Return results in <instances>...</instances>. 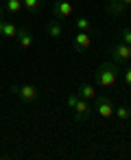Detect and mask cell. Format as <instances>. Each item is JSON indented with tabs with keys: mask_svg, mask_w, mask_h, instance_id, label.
Listing matches in <instances>:
<instances>
[{
	"mask_svg": "<svg viewBox=\"0 0 131 160\" xmlns=\"http://www.w3.org/2000/svg\"><path fill=\"white\" fill-rule=\"evenodd\" d=\"M118 72H120V68H118V64H116V62H103V64L96 68L94 79H96V83H98V86L109 88V86H114V83H116Z\"/></svg>",
	"mask_w": 131,
	"mask_h": 160,
	"instance_id": "1",
	"label": "cell"
},
{
	"mask_svg": "<svg viewBox=\"0 0 131 160\" xmlns=\"http://www.w3.org/2000/svg\"><path fill=\"white\" fill-rule=\"evenodd\" d=\"M66 105L74 112V121H85L92 114V103L87 99L79 97V92L77 94H68L66 97Z\"/></svg>",
	"mask_w": 131,
	"mask_h": 160,
	"instance_id": "2",
	"label": "cell"
},
{
	"mask_svg": "<svg viewBox=\"0 0 131 160\" xmlns=\"http://www.w3.org/2000/svg\"><path fill=\"white\" fill-rule=\"evenodd\" d=\"M11 92L22 101V103H33L37 97H40V90L35 83H18V86H11Z\"/></svg>",
	"mask_w": 131,
	"mask_h": 160,
	"instance_id": "3",
	"label": "cell"
},
{
	"mask_svg": "<svg viewBox=\"0 0 131 160\" xmlns=\"http://www.w3.org/2000/svg\"><path fill=\"white\" fill-rule=\"evenodd\" d=\"M72 11H74L72 0H55V2H53V18L59 20V22L66 20V18H70Z\"/></svg>",
	"mask_w": 131,
	"mask_h": 160,
	"instance_id": "4",
	"label": "cell"
},
{
	"mask_svg": "<svg viewBox=\"0 0 131 160\" xmlns=\"http://www.w3.org/2000/svg\"><path fill=\"white\" fill-rule=\"evenodd\" d=\"M92 101H94V105H92V108L98 112V116H103V118L114 116V103L109 101V97H105V94H101V97H98V94H96Z\"/></svg>",
	"mask_w": 131,
	"mask_h": 160,
	"instance_id": "5",
	"label": "cell"
},
{
	"mask_svg": "<svg viewBox=\"0 0 131 160\" xmlns=\"http://www.w3.org/2000/svg\"><path fill=\"white\" fill-rule=\"evenodd\" d=\"M92 44V33H85V31H79L72 40V51L74 53H83L85 48H90Z\"/></svg>",
	"mask_w": 131,
	"mask_h": 160,
	"instance_id": "6",
	"label": "cell"
},
{
	"mask_svg": "<svg viewBox=\"0 0 131 160\" xmlns=\"http://www.w3.org/2000/svg\"><path fill=\"white\" fill-rule=\"evenodd\" d=\"M127 59H129V44H124V42L111 44V62L120 64V62H127Z\"/></svg>",
	"mask_w": 131,
	"mask_h": 160,
	"instance_id": "7",
	"label": "cell"
},
{
	"mask_svg": "<svg viewBox=\"0 0 131 160\" xmlns=\"http://www.w3.org/2000/svg\"><path fill=\"white\" fill-rule=\"evenodd\" d=\"M18 46L22 48V51H29L31 46H33V33L26 29V27H18Z\"/></svg>",
	"mask_w": 131,
	"mask_h": 160,
	"instance_id": "8",
	"label": "cell"
},
{
	"mask_svg": "<svg viewBox=\"0 0 131 160\" xmlns=\"http://www.w3.org/2000/svg\"><path fill=\"white\" fill-rule=\"evenodd\" d=\"M44 31H46V33H48L53 40H59V38L63 35V24H61L59 20H50V22H46Z\"/></svg>",
	"mask_w": 131,
	"mask_h": 160,
	"instance_id": "9",
	"label": "cell"
},
{
	"mask_svg": "<svg viewBox=\"0 0 131 160\" xmlns=\"http://www.w3.org/2000/svg\"><path fill=\"white\" fill-rule=\"evenodd\" d=\"M18 35V27L9 20H2L0 22V38H5V40H13Z\"/></svg>",
	"mask_w": 131,
	"mask_h": 160,
	"instance_id": "10",
	"label": "cell"
},
{
	"mask_svg": "<svg viewBox=\"0 0 131 160\" xmlns=\"http://www.w3.org/2000/svg\"><path fill=\"white\" fill-rule=\"evenodd\" d=\"M79 97H83V99L92 101V99L96 97V90H94V86H92V83H87V81H83V83L79 86Z\"/></svg>",
	"mask_w": 131,
	"mask_h": 160,
	"instance_id": "11",
	"label": "cell"
},
{
	"mask_svg": "<svg viewBox=\"0 0 131 160\" xmlns=\"http://www.w3.org/2000/svg\"><path fill=\"white\" fill-rule=\"evenodd\" d=\"M22 7L29 11V13H40L42 11V7H44V2H42V0H22Z\"/></svg>",
	"mask_w": 131,
	"mask_h": 160,
	"instance_id": "12",
	"label": "cell"
},
{
	"mask_svg": "<svg viewBox=\"0 0 131 160\" xmlns=\"http://www.w3.org/2000/svg\"><path fill=\"white\" fill-rule=\"evenodd\" d=\"M74 27H77V31H85V33H90V31H92V20H90L87 16H79V18L74 20Z\"/></svg>",
	"mask_w": 131,
	"mask_h": 160,
	"instance_id": "13",
	"label": "cell"
},
{
	"mask_svg": "<svg viewBox=\"0 0 131 160\" xmlns=\"http://www.w3.org/2000/svg\"><path fill=\"white\" fill-rule=\"evenodd\" d=\"M114 116L118 121H129L131 118V108L129 105H118V108H114Z\"/></svg>",
	"mask_w": 131,
	"mask_h": 160,
	"instance_id": "14",
	"label": "cell"
},
{
	"mask_svg": "<svg viewBox=\"0 0 131 160\" xmlns=\"http://www.w3.org/2000/svg\"><path fill=\"white\" fill-rule=\"evenodd\" d=\"M5 9L9 13H20L24 7H22V0H5Z\"/></svg>",
	"mask_w": 131,
	"mask_h": 160,
	"instance_id": "15",
	"label": "cell"
},
{
	"mask_svg": "<svg viewBox=\"0 0 131 160\" xmlns=\"http://www.w3.org/2000/svg\"><path fill=\"white\" fill-rule=\"evenodd\" d=\"M120 42L131 44V27H124V29L120 31Z\"/></svg>",
	"mask_w": 131,
	"mask_h": 160,
	"instance_id": "16",
	"label": "cell"
},
{
	"mask_svg": "<svg viewBox=\"0 0 131 160\" xmlns=\"http://www.w3.org/2000/svg\"><path fill=\"white\" fill-rule=\"evenodd\" d=\"M124 86H127V88H131V64L124 68Z\"/></svg>",
	"mask_w": 131,
	"mask_h": 160,
	"instance_id": "17",
	"label": "cell"
},
{
	"mask_svg": "<svg viewBox=\"0 0 131 160\" xmlns=\"http://www.w3.org/2000/svg\"><path fill=\"white\" fill-rule=\"evenodd\" d=\"M120 5H122L124 9H129V7H131V0H120Z\"/></svg>",
	"mask_w": 131,
	"mask_h": 160,
	"instance_id": "18",
	"label": "cell"
},
{
	"mask_svg": "<svg viewBox=\"0 0 131 160\" xmlns=\"http://www.w3.org/2000/svg\"><path fill=\"white\" fill-rule=\"evenodd\" d=\"M5 20V13H2V9H0V22H2Z\"/></svg>",
	"mask_w": 131,
	"mask_h": 160,
	"instance_id": "19",
	"label": "cell"
},
{
	"mask_svg": "<svg viewBox=\"0 0 131 160\" xmlns=\"http://www.w3.org/2000/svg\"><path fill=\"white\" fill-rule=\"evenodd\" d=\"M111 2H118V0H107V5H111Z\"/></svg>",
	"mask_w": 131,
	"mask_h": 160,
	"instance_id": "20",
	"label": "cell"
},
{
	"mask_svg": "<svg viewBox=\"0 0 131 160\" xmlns=\"http://www.w3.org/2000/svg\"><path fill=\"white\" fill-rule=\"evenodd\" d=\"M129 59H131V44H129Z\"/></svg>",
	"mask_w": 131,
	"mask_h": 160,
	"instance_id": "21",
	"label": "cell"
}]
</instances>
